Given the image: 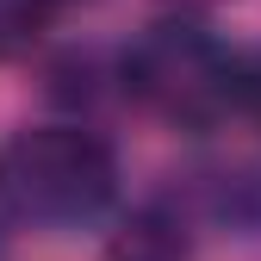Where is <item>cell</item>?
<instances>
[{"label":"cell","mask_w":261,"mask_h":261,"mask_svg":"<svg viewBox=\"0 0 261 261\" xmlns=\"http://www.w3.org/2000/svg\"><path fill=\"white\" fill-rule=\"evenodd\" d=\"M118 199V155L87 124H25L0 143V205L38 230H81Z\"/></svg>","instance_id":"cell-1"},{"label":"cell","mask_w":261,"mask_h":261,"mask_svg":"<svg viewBox=\"0 0 261 261\" xmlns=\"http://www.w3.org/2000/svg\"><path fill=\"white\" fill-rule=\"evenodd\" d=\"M237 112H249L261 124V56L243 62V81H237Z\"/></svg>","instance_id":"cell-5"},{"label":"cell","mask_w":261,"mask_h":261,"mask_svg":"<svg viewBox=\"0 0 261 261\" xmlns=\"http://www.w3.org/2000/svg\"><path fill=\"white\" fill-rule=\"evenodd\" d=\"M106 261H193V243H187V224L162 205H143L124 218V230L112 237Z\"/></svg>","instance_id":"cell-3"},{"label":"cell","mask_w":261,"mask_h":261,"mask_svg":"<svg viewBox=\"0 0 261 261\" xmlns=\"http://www.w3.org/2000/svg\"><path fill=\"white\" fill-rule=\"evenodd\" d=\"M118 81L143 112L168 118L180 130H205V124L237 112L243 56L212 25L187 19V13H168V19H155L130 38V50L118 62Z\"/></svg>","instance_id":"cell-2"},{"label":"cell","mask_w":261,"mask_h":261,"mask_svg":"<svg viewBox=\"0 0 261 261\" xmlns=\"http://www.w3.org/2000/svg\"><path fill=\"white\" fill-rule=\"evenodd\" d=\"M56 13H62V0H0V62L25 56L50 31Z\"/></svg>","instance_id":"cell-4"}]
</instances>
